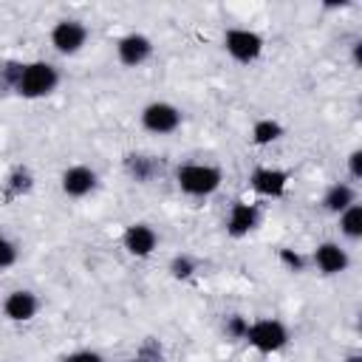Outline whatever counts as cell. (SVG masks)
Segmentation results:
<instances>
[{"instance_id": "1", "label": "cell", "mask_w": 362, "mask_h": 362, "mask_svg": "<svg viewBox=\"0 0 362 362\" xmlns=\"http://www.w3.org/2000/svg\"><path fill=\"white\" fill-rule=\"evenodd\" d=\"M59 82V74L51 62H31L14 71V88L17 93H23L25 99H40L48 96Z\"/></svg>"}, {"instance_id": "2", "label": "cell", "mask_w": 362, "mask_h": 362, "mask_svg": "<svg viewBox=\"0 0 362 362\" xmlns=\"http://www.w3.org/2000/svg\"><path fill=\"white\" fill-rule=\"evenodd\" d=\"M175 178L187 195H212L221 187V170L206 164H184L178 167Z\"/></svg>"}, {"instance_id": "3", "label": "cell", "mask_w": 362, "mask_h": 362, "mask_svg": "<svg viewBox=\"0 0 362 362\" xmlns=\"http://www.w3.org/2000/svg\"><path fill=\"white\" fill-rule=\"evenodd\" d=\"M243 339H249V345H255L257 351L272 354V351H280L288 342V334L277 320H257L246 328Z\"/></svg>"}, {"instance_id": "4", "label": "cell", "mask_w": 362, "mask_h": 362, "mask_svg": "<svg viewBox=\"0 0 362 362\" xmlns=\"http://www.w3.org/2000/svg\"><path fill=\"white\" fill-rule=\"evenodd\" d=\"M226 51L238 59V62H255L263 51V37L249 31V28H232L226 31Z\"/></svg>"}, {"instance_id": "5", "label": "cell", "mask_w": 362, "mask_h": 362, "mask_svg": "<svg viewBox=\"0 0 362 362\" xmlns=\"http://www.w3.org/2000/svg\"><path fill=\"white\" fill-rule=\"evenodd\" d=\"M141 124L150 133H173L181 124V110L167 102H153L141 110Z\"/></svg>"}, {"instance_id": "6", "label": "cell", "mask_w": 362, "mask_h": 362, "mask_svg": "<svg viewBox=\"0 0 362 362\" xmlns=\"http://www.w3.org/2000/svg\"><path fill=\"white\" fill-rule=\"evenodd\" d=\"M88 40V28L79 20H62L51 31V42L59 54H76Z\"/></svg>"}, {"instance_id": "7", "label": "cell", "mask_w": 362, "mask_h": 362, "mask_svg": "<svg viewBox=\"0 0 362 362\" xmlns=\"http://www.w3.org/2000/svg\"><path fill=\"white\" fill-rule=\"evenodd\" d=\"M119 59L124 62V65H141L147 57H150V51H153V42L144 37V34H127V37H122L119 40Z\"/></svg>"}, {"instance_id": "8", "label": "cell", "mask_w": 362, "mask_h": 362, "mask_svg": "<svg viewBox=\"0 0 362 362\" xmlns=\"http://www.w3.org/2000/svg\"><path fill=\"white\" fill-rule=\"evenodd\" d=\"M96 187V173L90 167H71L62 173V189L71 198H82Z\"/></svg>"}, {"instance_id": "9", "label": "cell", "mask_w": 362, "mask_h": 362, "mask_svg": "<svg viewBox=\"0 0 362 362\" xmlns=\"http://www.w3.org/2000/svg\"><path fill=\"white\" fill-rule=\"evenodd\" d=\"M286 184H288V173H283V170H269V167H263V170H255V175H252V187H255V192H260V195L280 198V195L286 192Z\"/></svg>"}, {"instance_id": "10", "label": "cell", "mask_w": 362, "mask_h": 362, "mask_svg": "<svg viewBox=\"0 0 362 362\" xmlns=\"http://www.w3.org/2000/svg\"><path fill=\"white\" fill-rule=\"evenodd\" d=\"M3 311H6L8 320L25 322V320H31L37 314V297L31 291H23V288L20 291H11L6 297V303H3Z\"/></svg>"}, {"instance_id": "11", "label": "cell", "mask_w": 362, "mask_h": 362, "mask_svg": "<svg viewBox=\"0 0 362 362\" xmlns=\"http://www.w3.org/2000/svg\"><path fill=\"white\" fill-rule=\"evenodd\" d=\"M124 249L130 255H136V257H147L156 249V232L147 223H133L124 232Z\"/></svg>"}, {"instance_id": "12", "label": "cell", "mask_w": 362, "mask_h": 362, "mask_svg": "<svg viewBox=\"0 0 362 362\" xmlns=\"http://www.w3.org/2000/svg\"><path fill=\"white\" fill-rule=\"evenodd\" d=\"M314 263H317L325 274H339V272H345V266H348V255H345L337 243H322V246H317V252H314Z\"/></svg>"}, {"instance_id": "13", "label": "cell", "mask_w": 362, "mask_h": 362, "mask_svg": "<svg viewBox=\"0 0 362 362\" xmlns=\"http://www.w3.org/2000/svg\"><path fill=\"white\" fill-rule=\"evenodd\" d=\"M255 223H257V209H255L252 204L238 201V204L232 206V212H229V223H226V226H229V232H232L235 238H240V235L252 232Z\"/></svg>"}, {"instance_id": "14", "label": "cell", "mask_w": 362, "mask_h": 362, "mask_svg": "<svg viewBox=\"0 0 362 362\" xmlns=\"http://www.w3.org/2000/svg\"><path fill=\"white\" fill-rule=\"evenodd\" d=\"M322 204H325L328 212H345V209L354 204V189H351L348 184H334V187L325 192Z\"/></svg>"}, {"instance_id": "15", "label": "cell", "mask_w": 362, "mask_h": 362, "mask_svg": "<svg viewBox=\"0 0 362 362\" xmlns=\"http://www.w3.org/2000/svg\"><path fill=\"white\" fill-rule=\"evenodd\" d=\"M339 226H342V232L348 235V238H362V206L359 204H351L345 212H342V221H339Z\"/></svg>"}, {"instance_id": "16", "label": "cell", "mask_w": 362, "mask_h": 362, "mask_svg": "<svg viewBox=\"0 0 362 362\" xmlns=\"http://www.w3.org/2000/svg\"><path fill=\"white\" fill-rule=\"evenodd\" d=\"M280 133H283V127H280L277 122H272V119H260V122L255 124V130H252V136H255L257 144H269V141H274Z\"/></svg>"}, {"instance_id": "17", "label": "cell", "mask_w": 362, "mask_h": 362, "mask_svg": "<svg viewBox=\"0 0 362 362\" xmlns=\"http://www.w3.org/2000/svg\"><path fill=\"white\" fill-rule=\"evenodd\" d=\"M17 260V246L6 238H0V269H8Z\"/></svg>"}, {"instance_id": "18", "label": "cell", "mask_w": 362, "mask_h": 362, "mask_svg": "<svg viewBox=\"0 0 362 362\" xmlns=\"http://www.w3.org/2000/svg\"><path fill=\"white\" fill-rule=\"evenodd\" d=\"M170 272H173V277H189V274L195 272V263H192L189 257H175V260L170 263Z\"/></svg>"}, {"instance_id": "19", "label": "cell", "mask_w": 362, "mask_h": 362, "mask_svg": "<svg viewBox=\"0 0 362 362\" xmlns=\"http://www.w3.org/2000/svg\"><path fill=\"white\" fill-rule=\"evenodd\" d=\"M65 362H102V356L93 351H76V354L65 356Z\"/></svg>"}, {"instance_id": "20", "label": "cell", "mask_w": 362, "mask_h": 362, "mask_svg": "<svg viewBox=\"0 0 362 362\" xmlns=\"http://www.w3.org/2000/svg\"><path fill=\"white\" fill-rule=\"evenodd\" d=\"M348 167H351V175H354V178H362V150H354V153H351Z\"/></svg>"}, {"instance_id": "21", "label": "cell", "mask_w": 362, "mask_h": 362, "mask_svg": "<svg viewBox=\"0 0 362 362\" xmlns=\"http://www.w3.org/2000/svg\"><path fill=\"white\" fill-rule=\"evenodd\" d=\"M246 328H249V322H246L243 317H232V320H229V334L243 337V334H246Z\"/></svg>"}, {"instance_id": "22", "label": "cell", "mask_w": 362, "mask_h": 362, "mask_svg": "<svg viewBox=\"0 0 362 362\" xmlns=\"http://www.w3.org/2000/svg\"><path fill=\"white\" fill-rule=\"evenodd\" d=\"M280 257H283V263H288L291 269H297V272L303 269V257H300V255H291L288 249H283V252H280Z\"/></svg>"}, {"instance_id": "23", "label": "cell", "mask_w": 362, "mask_h": 362, "mask_svg": "<svg viewBox=\"0 0 362 362\" xmlns=\"http://www.w3.org/2000/svg\"><path fill=\"white\" fill-rule=\"evenodd\" d=\"M348 362H362V356H351V359H348Z\"/></svg>"}, {"instance_id": "24", "label": "cell", "mask_w": 362, "mask_h": 362, "mask_svg": "<svg viewBox=\"0 0 362 362\" xmlns=\"http://www.w3.org/2000/svg\"><path fill=\"white\" fill-rule=\"evenodd\" d=\"M133 362H147V359H133Z\"/></svg>"}]
</instances>
